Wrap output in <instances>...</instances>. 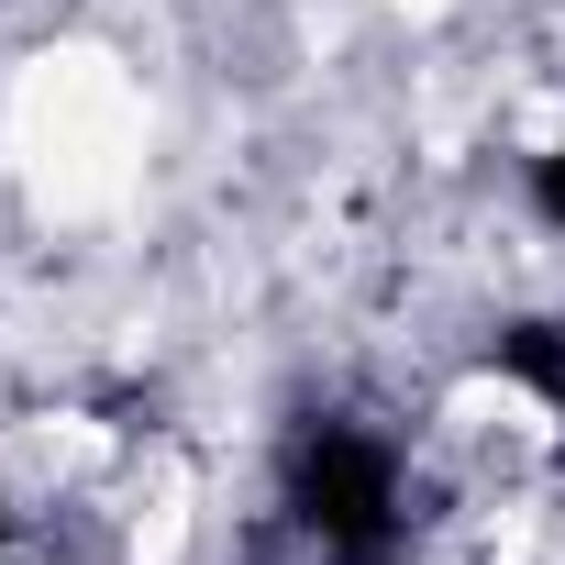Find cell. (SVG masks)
Listing matches in <instances>:
<instances>
[{
    "label": "cell",
    "instance_id": "cell-1",
    "mask_svg": "<svg viewBox=\"0 0 565 565\" xmlns=\"http://www.w3.org/2000/svg\"><path fill=\"white\" fill-rule=\"evenodd\" d=\"M411 466L388 433L311 411L277 455V532H289L311 565H399L411 554Z\"/></svg>",
    "mask_w": 565,
    "mask_h": 565
},
{
    "label": "cell",
    "instance_id": "cell-3",
    "mask_svg": "<svg viewBox=\"0 0 565 565\" xmlns=\"http://www.w3.org/2000/svg\"><path fill=\"white\" fill-rule=\"evenodd\" d=\"M532 200H543V222H565V134L543 145V167H532Z\"/></svg>",
    "mask_w": 565,
    "mask_h": 565
},
{
    "label": "cell",
    "instance_id": "cell-2",
    "mask_svg": "<svg viewBox=\"0 0 565 565\" xmlns=\"http://www.w3.org/2000/svg\"><path fill=\"white\" fill-rule=\"evenodd\" d=\"M488 366L521 377V388L554 411V433H565V322H510V333L488 344Z\"/></svg>",
    "mask_w": 565,
    "mask_h": 565
}]
</instances>
